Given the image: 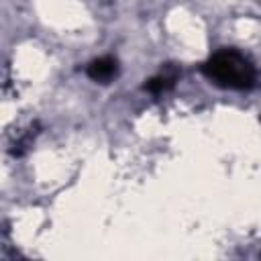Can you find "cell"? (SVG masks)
Here are the masks:
<instances>
[{
	"instance_id": "6da1fadb",
	"label": "cell",
	"mask_w": 261,
	"mask_h": 261,
	"mask_svg": "<svg viewBox=\"0 0 261 261\" xmlns=\"http://www.w3.org/2000/svg\"><path fill=\"white\" fill-rule=\"evenodd\" d=\"M202 71L216 86L230 90H249L255 84V67L234 49H222L214 53L202 65Z\"/></svg>"
},
{
	"instance_id": "7a4b0ae2",
	"label": "cell",
	"mask_w": 261,
	"mask_h": 261,
	"mask_svg": "<svg viewBox=\"0 0 261 261\" xmlns=\"http://www.w3.org/2000/svg\"><path fill=\"white\" fill-rule=\"evenodd\" d=\"M116 71H118V63H116V59H112V57L94 59V61L88 65V69H86V73H88L90 80L102 82V84H108V82L116 75Z\"/></svg>"
},
{
	"instance_id": "3957f363",
	"label": "cell",
	"mask_w": 261,
	"mask_h": 261,
	"mask_svg": "<svg viewBox=\"0 0 261 261\" xmlns=\"http://www.w3.org/2000/svg\"><path fill=\"white\" fill-rule=\"evenodd\" d=\"M177 69L175 67H165V71H161L159 75H155V77H151V80H147V84H145V90L147 92H151V94H163V92H167V90H171L173 86H175V80H177Z\"/></svg>"
}]
</instances>
